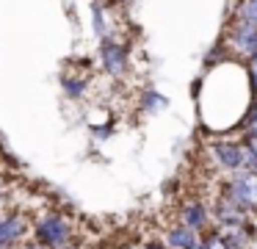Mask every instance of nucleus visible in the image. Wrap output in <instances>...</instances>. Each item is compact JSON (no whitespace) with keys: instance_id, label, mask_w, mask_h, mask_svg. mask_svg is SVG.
Returning a JSON list of instances; mask_svg holds the SVG:
<instances>
[{"instance_id":"6e6552de","label":"nucleus","mask_w":257,"mask_h":249,"mask_svg":"<svg viewBox=\"0 0 257 249\" xmlns=\"http://www.w3.org/2000/svg\"><path fill=\"white\" fill-rule=\"evenodd\" d=\"M166 243L172 249H191V246H196V243H199V238H196L194 230H188V227L180 224V227H174V230H169Z\"/></svg>"},{"instance_id":"f03ea898","label":"nucleus","mask_w":257,"mask_h":249,"mask_svg":"<svg viewBox=\"0 0 257 249\" xmlns=\"http://www.w3.org/2000/svg\"><path fill=\"white\" fill-rule=\"evenodd\" d=\"M213 152H216L221 169L238 175L240 169H246V158H243V144L238 141H213Z\"/></svg>"},{"instance_id":"9d476101","label":"nucleus","mask_w":257,"mask_h":249,"mask_svg":"<svg viewBox=\"0 0 257 249\" xmlns=\"http://www.w3.org/2000/svg\"><path fill=\"white\" fill-rule=\"evenodd\" d=\"M235 20L257 28V0H238V6H235Z\"/></svg>"},{"instance_id":"f8f14e48","label":"nucleus","mask_w":257,"mask_h":249,"mask_svg":"<svg viewBox=\"0 0 257 249\" xmlns=\"http://www.w3.org/2000/svg\"><path fill=\"white\" fill-rule=\"evenodd\" d=\"M246 136H254V138H257V103L251 105V116H249V130H246Z\"/></svg>"},{"instance_id":"0eeeda50","label":"nucleus","mask_w":257,"mask_h":249,"mask_svg":"<svg viewBox=\"0 0 257 249\" xmlns=\"http://www.w3.org/2000/svg\"><path fill=\"white\" fill-rule=\"evenodd\" d=\"M23 232H25V221L20 219V216H6V219H0V249L6 246V243L17 241Z\"/></svg>"},{"instance_id":"4468645a","label":"nucleus","mask_w":257,"mask_h":249,"mask_svg":"<svg viewBox=\"0 0 257 249\" xmlns=\"http://www.w3.org/2000/svg\"><path fill=\"white\" fill-rule=\"evenodd\" d=\"M191 249H205V246H202V243H196V246H191Z\"/></svg>"},{"instance_id":"9b49d317","label":"nucleus","mask_w":257,"mask_h":249,"mask_svg":"<svg viewBox=\"0 0 257 249\" xmlns=\"http://www.w3.org/2000/svg\"><path fill=\"white\" fill-rule=\"evenodd\" d=\"M202 246H205V249H232L227 241H224L221 232H210V235H207L205 241H202Z\"/></svg>"},{"instance_id":"ddd939ff","label":"nucleus","mask_w":257,"mask_h":249,"mask_svg":"<svg viewBox=\"0 0 257 249\" xmlns=\"http://www.w3.org/2000/svg\"><path fill=\"white\" fill-rule=\"evenodd\" d=\"M147 249H163V246H161V243H150Z\"/></svg>"},{"instance_id":"7ed1b4c3","label":"nucleus","mask_w":257,"mask_h":249,"mask_svg":"<svg viewBox=\"0 0 257 249\" xmlns=\"http://www.w3.org/2000/svg\"><path fill=\"white\" fill-rule=\"evenodd\" d=\"M229 44H232L240 55L254 61L257 58V28L246 25V22H235V28L229 31Z\"/></svg>"},{"instance_id":"f257e3e1","label":"nucleus","mask_w":257,"mask_h":249,"mask_svg":"<svg viewBox=\"0 0 257 249\" xmlns=\"http://www.w3.org/2000/svg\"><path fill=\"white\" fill-rule=\"evenodd\" d=\"M224 194L243 210H257V172L240 169L232 177V183L224 188Z\"/></svg>"},{"instance_id":"20e7f679","label":"nucleus","mask_w":257,"mask_h":249,"mask_svg":"<svg viewBox=\"0 0 257 249\" xmlns=\"http://www.w3.org/2000/svg\"><path fill=\"white\" fill-rule=\"evenodd\" d=\"M36 235H39L42 246H61V243L69 241V227H67V221H64L61 216H47V219L39 224Z\"/></svg>"},{"instance_id":"423d86ee","label":"nucleus","mask_w":257,"mask_h":249,"mask_svg":"<svg viewBox=\"0 0 257 249\" xmlns=\"http://www.w3.org/2000/svg\"><path fill=\"white\" fill-rule=\"evenodd\" d=\"M180 219H183V227H188V230H194V232H199L202 227L207 224V213H205V208H202L199 202L185 205L183 213H180Z\"/></svg>"},{"instance_id":"1a4fd4ad","label":"nucleus","mask_w":257,"mask_h":249,"mask_svg":"<svg viewBox=\"0 0 257 249\" xmlns=\"http://www.w3.org/2000/svg\"><path fill=\"white\" fill-rule=\"evenodd\" d=\"M102 64H105V69H108V72L119 75V72L124 69V50L119 47V44L105 42V47H102Z\"/></svg>"},{"instance_id":"39448f33","label":"nucleus","mask_w":257,"mask_h":249,"mask_svg":"<svg viewBox=\"0 0 257 249\" xmlns=\"http://www.w3.org/2000/svg\"><path fill=\"white\" fill-rule=\"evenodd\" d=\"M216 219L221 221V227H232V224H243L246 221V210L240 205H235L227 194L216 199Z\"/></svg>"}]
</instances>
